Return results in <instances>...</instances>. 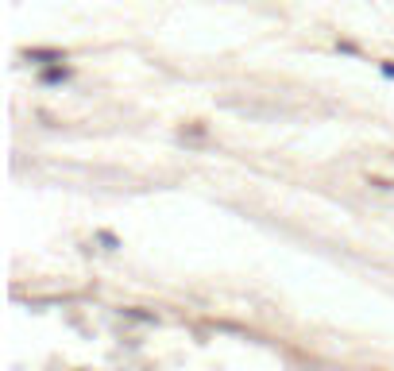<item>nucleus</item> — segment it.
<instances>
[{
	"instance_id": "7ed1b4c3",
	"label": "nucleus",
	"mask_w": 394,
	"mask_h": 371,
	"mask_svg": "<svg viewBox=\"0 0 394 371\" xmlns=\"http://www.w3.org/2000/svg\"><path fill=\"white\" fill-rule=\"evenodd\" d=\"M178 136H182V139H205V136H209V128L201 124V120H189V124L178 128Z\"/></svg>"
},
{
	"instance_id": "f03ea898",
	"label": "nucleus",
	"mask_w": 394,
	"mask_h": 371,
	"mask_svg": "<svg viewBox=\"0 0 394 371\" xmlns=\"http://www.w3.org/2000/svg\"><path fill=\"white\" fill-rule=\"evenodd\" d=\"M74 81V62H54V66H43L39 70V86L43 89H62Z\"/></svg>"
},
{
	"instance_id": "f257e3e1",
	"label": "nucleus",
	"mask_w": 394,
	"mask_h": 371,
	"mask_svg": "<svg viewBox=\"0 0 394 371\" xmlns=\"http://www.w3.org/2000/svg\"><path fill=\"white\" fill-rule=\"evenodd\" d=\"M20 59L31 62L35 70H43V66H54V62H70V50H62V47H23Z\"/></svg>"
},
{
	"instance_id": "0eeeda50",
	"label": "nucleus",
	"mask_w": 394,
	"mask_h": 371,
	"mask_svg": "<svg viewBox=\"0 0 394 371\" xmlns=\"http://www.w3.org/2000/svg\"><path fill=\"white\" fill-rule=\"evenodd\" d=\"M367 182H371L375 190H394V182H391V178H379V174H371Z\"/></svg>"
},
{
	"instance_id": "39448f33",
	"label": "nucleus",
	"mask_w": 394,
	"mask_h": 371,
	"mask_svg": "<svg viewBox=\"0 0 394 371\" xmlns=\"http://www.w3.org/2000/svg\"><path fill=\"white\" fill-rule=\"evenodd\" d=\"M93 236H97V244H105V252H116L120 248L116 232H109V228H101V232H93Z\"/></svg>"
},
{
	"instance_id": "20e7f679",
	"label": "nucleus",
	"mask_w": 394,
	"mask_h": 371,
	"mask_svg": "<svg viewBox=\"0 0 394 371\" xmlns=\"http://www.w3.org/2000/svg\"><path fill=\"white\" fill-rule=\"evenodd\" d=\"M336 50H340V54H352V59H360V62L367 59L364 47H360V43H352V39H336Z\"/></svg>"
},
{
	"instance_id": "423d86ee",
	"label": "nucleus",
	"mask_w": 394,
	"mask_h": 371,
	"mask_svg": "<svg viewBox=\"0 0 394 371\" xmlns=\"http://www.w3.org/2000/svg\"><path fill=\"white\" fill-rule=\"evenodd\" d=\"M379 74H383L386 81H394V59H383V62H379Z\"/></svg>"
}]
</instances>
